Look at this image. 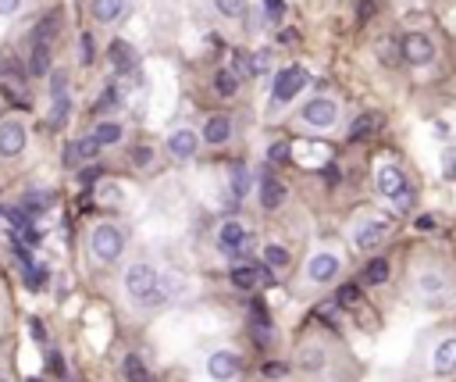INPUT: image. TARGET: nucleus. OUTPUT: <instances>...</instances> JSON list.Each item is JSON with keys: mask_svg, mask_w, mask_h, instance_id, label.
Returning <instances> with one entry per match:
<instances>
[{"mask_svg": "<svg viewBox=\"0 0 456 382\" xmlns=\"http://www.w3.org/2000/svg\"><path fill=\"white\" fill-rule=\"evenodd\" d=\"M264 11H267V15L278 22V18L285 15V4H281V0H264Z\"/></svg>", "mask_w": 456, "mask_h": 382, "instance_id": "nucleus-42", "label": "nucleus"}, {"mask_svg": "<svg viewBox=\"0 0 456 382\" xmlns=\"http://www.w3.org/2000/svg\"><path fill=\"white\" fill-rule=\"evenodd\" d=\"M122 371H125L129 382H150V371H146V364H143L139 357H125V361H122Z\"/></svg>", "mask_w": 456, "mask_h": 382, "instance_id": "nucleus-31", "label": "nucleus"}, {"mask_svg": "<svg viewBox=\"0 0 456 382\" xmlns=\"http://www.w3.org/2000/svg\"><path fill=\"white\" fill-rule=\"evenodd\" d=\"M271 279H274V271L257 264V261L236 264L232 271H228V283H232V290H239V293H250V290H257L260 283H271Z\"/></svg>", "mask_w": 456, "mask_h": 382, "instance_id": "nucleus-11", "label": "nucleus"}, {"mask_svg": "<svg viewBox=\"0 0 456 382\" xmlns=\"http://www.w3.org/2000/svg\"><path fill=\"white\" fill-rule=\"evenodd\" d=\"M260 375L264 378H281V375H289V368L278 364V361H267V364H260Z\"/></svg>", "mask_w": 456, "mask_h": 382, "instance_id": "nucleus-40", "label": "nucleus"}, {"mask_svg": "<svg viewBox=\"0 0 456 382\" xmlns=\"http://www.w3.org/2000/svg\"><path fill=\"white\" fill-rule=\"evenodd\" d=\"M53 204H57V197H53L50 190H29V193L22 197V211H25L29 218H39V214H46Z\"/></svg>", "mask_w": 456, "mask_h": 382, "instance_id": "nucleus-22", "label": "nucleus"}, {"mask_svg": "<svg viewBox=\"0 0 456 382\" xmlns=\"http://www.w3.org/2000/svg\"><path fill=\"white\" fill-rule=\"evenodd\" d=\"M100 147H114V143H122V136H125V129H122V122H110V118H103L93 133H89Z\"/></svg>", "mask_w": 456, "mask_h": 382, "instance_id": "nucleus-24", "label": "nucleus"}, {"mask_svg": "<svg viewBox=\"0 0 456 382\" xmlns=\"http://www.w3.org/2000/svg\"><path fill=\"white\" fill-rule=\"evenodd\" d=\"M228 140H232V118L228 115H210L200 129V143L207 147H224Z\"/></svg>", "mask_w": 456, "mask_h": 382, "instance_id": "nucleus-15", "label": "nucleus"}, {"mask_svg": "<svg viewBox=\"0 0 456 382\" xmlns=\"http://www.w3.org/2000/svg\"><path fill=\"white\" fill-rule=\"evenodd\" d=\"M371 15H374V0H360V15H357V22H371Z\"/></svg>", "mask_w": 456, "mask_h": 382, "instance_id": "nucleus-44", "label": "nucleus"}, {"mask_svg": "<svg viewBox=\"0 0 456 382\" xmlns=\"http://www.w3.org/2000/svg\"><path fill=\"white\" fill-rule=\"evenodd\" d=\"M68 107H72L68 97H57V100H53V111H50V125H61L65 115H68Z\"/></svg>", "mask_w": 456, "mask_h": 382, "instance_id": "nucleus-37", "label": "nucleus"}, {"mask_svg": "<svg viewBox=\"0 0 456 382\" xmlns=\"http://www.w3.org/2000/svg\"><path fill=\"white\" fill-rule=\"evenodd\" d=\"M89 11H93V18L100 25H114L129 11V4H125V0H89Z\"/></svg>", "mask_w": 456, "mask_h": 382, "instance_id": "nucleus-20", "label": "nucleus"}, {"mask_svg": "<svg viewBox=\"0 0 456 382\" xmlns=\"http://www.w3.org/2000/svg\"><path fill=\"white\" fill-rule=\"evenodd\" d=\"M79 47H82V54H79L82 65H89V61H93V39H89V36H82V39H79Z\"/></svg>", "mask_w": 456, "mask_h": 382, "instance_id": "nucleus-43", "label": "nucleus"}, {"mask_svg": "<svg viewBox=\"0 0 456 382\" xmlns=\"http://www.w3.org/2000/svg\"><path fill=\"white\" fill-rule=\"evenodd\" d=\"M310 82V75L300 68V65H293V68H281L278 75H274V82H271V107H281V104H289V100H296L300 97V90Z\"/></svg>", "mask_w": 456, "mask_h": 382, "instance_id": "nucleus-8", "label": "nucleus"}, {"mask_svg": "<svg viewBox=\"0 0 456 382\" xmlns=\"http://www.w3.org/2000/svg\"><path fill=\"white\" fill-rule=\"evenodd\" d=\"M374 190L399 214H407L414 207V186H410V179L403 175V168H399L392 157H378V165H374Z\"/></svg>", "mask_w": 456, "mask_h": 382, "instance_id": "nucleus-3", "label": "nucleus"}, {"mask_svg": "<svg viewBox=\"0 0 456 382\" xmlns=\"http://www.w3.org/2000/svg\"><path fill=\"white\" fill-rule=\"evenodd\" d=\"M22 4H25V0H0V15L11 18V15H18V11H22Z\"/></svg>", "mask_w": 456, "mask_h": 382, "instance_id": "nucleus-41", "label": "nucleus"}, {"mask_svg": "<svg viewBox=\"0 0 456 382\" xmlns=\"http://www.w3.org/2000/svg\"><path fill=\"white\" fill-rule=\"evenodd\" d=\"M445 179H456V147H452L449 157H445Z\"/></svg>", "mask_w": 456, "mask_h": 382, "instance_id": "nucleus-46", "label": "nucleus"}, {"mask_svg": "<svg viewBox=\"0 0 456 382\" xmlns=\"http://www.w3.org/2000/svg\"><path fill=\"white\" fill-rule=\"evenodd\" d=\"M410 276V293L424 304V307H442L456 297V271L431 254H417L407 268Z\"/></svg>", "mask_w": 456, "mask_h": 382, "instance_id": "nucleus-1", "label": "nucleus"}, {"mask_svg": "<svg viewBox=\"0 0 456 382\" xmlns=\"http://www.w3.org/2000/svg\"><path fill=\"white\" fill-rule=\"evenodd\" d=\"M289 264H293V254L285 250L281 243H267V247H264V268L281 271V268H289Z\"/></svg>", "mask_w": 456, "mask_h": 382, "instance_id": "nucleus-27", "label": "nucleus"}, {"mask_svg": "<svg viewBox=\"0 0 456 382\" xmlns=\"http://www.w3.org/2000/svg\"><path fill=\"white\" fill-rule=\"evenodd\" d=\"M399 54H403V61H410L414 68H424V65L435 61V43L424 32H410V36H403V43H399Z\"/></svg>", "mask_w": 456, "mask_h": 382, "instance_id": "nucleus-13", "label": "nucleus"}, {"mask_svg": "<svg viewBox=\"0 0 456 382\" xmlns=\"http://www.w3.org/2000/svg\"><path fill=\"white\" fill-rule=\"evenodd\" d=\"M214 8L224 18H243L246 15V0H214Z\"/></svg>", "mask_w": 456, "mask_h": 382, "instance_id": "nucleus-33", "label": "nucleus"}, {"mask_svg": "<svg viewBox=\"0 0 456 382\" xmlns=\"http://www.w3.org/2000/svg\"><path fill=\"white\" fill-rule=\"evenodd\" d=\"M50 93H53V100L57 97H68V75L65 72H53L50 75Z\"/></svg>", "mask_w": 456, "mask_h": 382, "instance_id": "nucleus-38", "label": "nucleus"}, {"mask_svg": "<svg viewBox=\"0 0 456 382\" xmlns=\"http://www.w3.org/2000/svg\"><path fill=\"white\" fill-rule=\"evenodd\" d=\"M350 247L353 250H378L392 236V218L378 211H357L350 222Z\"/></svg>", "mask_w": 456, "mask_h": 382, "instance_id": "nucleus-5", "label": "nucleus"}, {"mask_svg": "<svg viewBox=\"0 0 456 382\" xmlns=\"http://www.w3.org/2000/svg\"><path fill=\"white\" fill-rule=\"evenodd\" d=\"M107 58H110L114 72H122V75H125V72H132V68H136V47H132V43H125V39H114Z\"/></svg>", "mask_w": 456, "mask_h": 382, "instance_id": "nucleus-21", "label": "nucleus"}, {"mask_svg": "<svg viewBox=\"0 0 456 382\" xmlns=\"http://www.w3.org/2000/svg\"><path fill=\"white\" fill-rule=\"evenodd\" d=\"M200 150V133L189 129V125H179V129H171L167 133V154L171 161H179V165H186V161H193Z\"/></svg>", "mask_w": 456, "mask_h": 382, "instance_id": "nucleus-12", "label": "nucleus"}, {"mask_svg": "<svg viewBox=\"0 0 456 382\" xmlns=\"http://www.w3.org/2000/svg\"><path fill=\"white\" fill-rule=\"evenodd\" d=\"M132 165H136V168H150V165H153V150H150V147H136V150H132Z\"/></svg>", "mask_w": 456, "mask_h": 382, "instance_id": "nucleus-39", "label": "nucleus"}, {"mask_svg": "<svg viewBox=\"0 0 456 382\" xmlns=\"http://www.w3.org/2000/svg\"><path fill=\"white\" fill-rule=\"evenodd\" d=\"M388 276H392V264H388L385 257H371V261L364 264V271H360V283L374 290V286H385Z\"/></svg>", "mask_w": 456, "mask_h": 382, "instance_id": "nucleus-23", "label": "nucleus"}, {"mask_svg": "<svg viewBox=\"0 0 456 382\" xmlns=\"http://www.w3.org/2000/svg\"><path fill=\"white\" fill-rule=\"evenodd\" d=\"M250 68H253V79H257V75H267V72H271V50H257L253 58H250Z\"/></svg>", "mask_w": 456, "mask_h": 382, "instance_id": "nucleus-35", "label": "nucleus"}, {"mask_svg": "<svg viewBox=\"0 0 456 382\" xmlns=\"http://www.w3.org/2000/svg\"><path fill=\"white\" fill-rule=\"evenodd\" d=\"M342 118V107L335 97H310L303 107H300V125L303 129H314V133H331Z\"/></svg>", "mask_w": 456, "mask_h": 382, "instance_id": "nucleus-6", "label": "nucleus"}, {"mask_svg": "<svg viewBox=\"0 0 456 382\" xmlns=\"http://www.w3.org/2000/svg\"><path fill=\"white\" fill-rule=\"evenodd\" d=\"M118 104H122V93H118V86H107V90L96 97V111L110 115V111H118Z\"/></svg>", "mask_w": 456, "mask_h": 382, "instance_id": "nucleus-32", "label": "nucleus"}, {"mask_svg": "<svg viewBox=\"0 0 456 382\" xmlns=\"http://www.w3.org/2000/svg\"><path fill=\"white\" fill-rule=\"evenodd\" d=\"M214 247L224 257L246 254L250 250V226L243 222V218H224V222L217 226V233H214Z\"/></svg>", "mask_w": 456, "mask_h": 382, "instance_id": "nucleus-7", "label": "nucleus"}, {"mask_svg": "<svg viewBox=\"0 0 456 382\" xmlns=\"http://www.w3.org/2000/svg\"><path fill=\"white\" fill-rule=\"evenodd\" d=\"M0 382H8V378H0Z\"/></svg>", "mask_w": 456, "mask_h": 382, "instance_id": "nucleus-47", "label": "nucleus"}, {"mask_svg": "<svg viewBox=\"0 0 456 382\" xmlns=\"http://www.w3.org/2000/svg\"><path fill=\"white\" fill-rule=\"evenodd\" d=\"M86 250H89V261H93L96 268L118 264L122 254H125V229L114 226V222H96V226L86 233Z\"/></svg>", "mask_w": 456, "mask_h": 382, "instance_id": "nucleus-4", "label": "nucleus"}, {"mask_svg": "<svg viewBox=\"0 0 456 382\" xmlns=\"http://www.w3.org/2000/svg\"><path fill=\"white\" fill-rule=\"evenodd\" d=\"M25 147H29V129H25L22 118H4L0 122V157L15 161V157L25 154Z\"/></svg>", "mask_w": 456, "mask_h": 382, "instance_id": "nucleus-10", "label": "nucleus"}, {"mask_svg": "<svg viewBox=\"0 0 456 382\" xmlns=\"http://www.w3.org/2000/svg\"><path fill=\"white\" fill-rule=\"evenodd\" d=\"M296 361H300V368H303V371H321L328 357H324V350H321L317 343H303V347H300V354H296Z\"/></svg>", "mask_w": 456, "mask_h": 382, "instance_id": "nucleus-25", "label": "nucleus"}, {"mask_svg": "<svg viewBox=\"0 0 456 382\" xmlns=\"http://www.w3.org/2000/svg\"><path fill=\"white\" fill-rule=\"evenodd\" d=\"M100 143L93 140V136H79V140H72L68 143V150H65V165H86V161H93V157H100Z\"/></svg>", "mask_w": 456, "mask_h": 382, "instance_id": "nucleus-18", "label": "nucleus"}, {"mask_svg": "<svg viewBox=\"0 0 456 382\" xmlns=\"http://www.w3.org/2000/svg\"><path fill=\"white\" fill-rule=\"evenodd\" d=\"M214 93L224 97V100L236 97V93H239V75H236L232 68H221V72L214 75Z\"/></svg>", "mask_w": 456, "mask_h": 382, "instance_id": "nucleus-28", "label": "nucleus"}, {"mask_svg": "<svg viewBox=\"0 0 456 382\" xmlns=\"http://www.w3.org/2000/svg\"><path fill=\"white\" fill-rule=\"evenodd\" d=\"M50 72V43H36L32 47V58H29V75L43 79Z\"/></svg>", "mask_w": 456, "mask_h": 382, "instance_id": "nucleus-26", "label": "nucleus"}, {"mask_svg": "<svg viewBox=\"0 0 456 382\" xmlns=\"http://www.w3.org/2000/svg\"><path fill=\"white\" fill-rule=\"evenodd\" d=\"M399 58H403V54H399V43H392V39H381V43H378V61H381V65L392 68Z\"/></svg>", "mask_w": 456, "mask_h": 382, "instance_id": "nucleus-34", "label": "nucleus"}, {"mask_svg": "<svg viewBox=\"0 0 456 382\" xmlns=\"http://www.w3.org/2000/svg\"><path fill=\"white\" fill-rule=\"evenodd\" d=\"M239 368H243V361H239V354H232V350H214V354L207 357V375H210L214 382H232V378L239 375Z\"/></svg>", "mask_w": 456, "mask_h": 382, "instance_id": "nucleus-14", "label": "nucleus"}, {"mask_svg": "<svg viewBox=\"0 0 456 382\" xmlns=\"http://www.w3.org/2000/svg\"><path fill=\"white\" fill-rule=\"evenodd\" d=\"M257 200H260V207H264V211H278L285 200H289V190H285V183H281V179H274V175L267 172V175L260 179V197H257Z\"/></svg>", "mask_w": 456, "mask_h": 382, "instance_id": "nucleus-17", "label": "nucleus"}, {"mask_svg": "<svg viewBox=\"0 0 456 382\" xmlns=\"http://www.w3.org/2000/svg\"><path fill=\"white\" fill-rule=\"evenodd\" d=\"M236 72H243V75H253V68H250V58H246L243 50L236 54Z\"/></svg>", "mask_w": 456, "mask_h": 382, "instance_id": "nucleus-45", "label": "nucleus"}, {"mask_svg": "<svg viewBox=\"0 0 456 382\" xmlns=\"http://www.w3.org/2000/svg\"><path fill=\"white\" fill-rule=\"evenodd\" d=\"M431 371L435 375H452L456 371V336H445L431 350Z\"/></svg>", "mask_w": 456, "mask_h": 382, "instance_id": "nucleus-16", "label": "nucleus"}, {"mask_svg": "<svg viewBox=\"0 0 456 382\" xmlns=\"http://www.w3.org/2000/svg\"><path fill=\"white\" fill-rule=\"evenodd\" d=\"M381 125H385V115H381V111H364V115H357V118L350 122V140H353V143L371 140V136H378Z\"/></svg>", "mask_w": 456, "mask_h": 382, "instance_id": "nucleus-19", "label": "nucleus"}, {"mask_svg": "<svg viewBox=\"0 0 456 382\" xmlns=\"http://www.w3.org/2000/svg\"><path fill=\"white\" fill-rule=\"evenodd\" d=\"M335 307H338V311H357V307H360V286H353V283L338 286V293H335Z\"/></svg>", "mask_w": 456, "mask_h": 382, "instance_id": "nucleus-30", "label": "nucleus"}, {"mask_svg": "<svg viewBox=\"0 0 456 382\" xmlns=\"http://www.w3.org/2000/svg\"><path fill=\"white\" fill-rule=\"evenodd\" d=\"M289 154H293V147L285 143V140H278V143L267 147V161H274V165H285V161H289Z\"/></svg>", "mask_w": 456, "mask_h": 382, "instance_id": "nucleus-36", "label": "nucleus"}, {"mask_svg": "<svg viewBox=\"0 0 456 382\" xmlns=\"http://www.w3.org/2000/svg\"><path fill=\"white\" fill-rule=\"evenodd\" d=\"M228 183H232V197L243 200L250 193V172H246V165H232V168H228Z\"/></svg>", "mask_w": 456, "mask_h": 382, "instance_id": "nucleus-29", "label": "nucleus"}, {"mask_svg": "<svg viewBox=\"0 0 456 382\" xmlns=\"http://www.w3.org/2000/svg\"><path fill=\"white\" fill-rule=\"evenodd\" d=\"M122 290H125V297H129L136 307H146V311L167 304L164 279L157 276V268L146 264V261H132V264L122 271Z\"/></svg>", "mask_w": 456, "mask_h": 382, "instance_id": "nucleus-2", "label": "nucleus"}, {"mask_svg": "<svg viewBox=\"0 0 456 382\" xmlns=\"http://www.w3.org/2000/svg\"><path fill=\"white\" fill-rule=\"evenodd\" d=\"M338 271H342V261L335 250H314L303 268V279L307 286H328L331 279H338Z\"/></svg>", "mask_w": 456, "mask_h": 382, "instance_id": "nucleus-9", "label": "nucleus"}]
</instances>
